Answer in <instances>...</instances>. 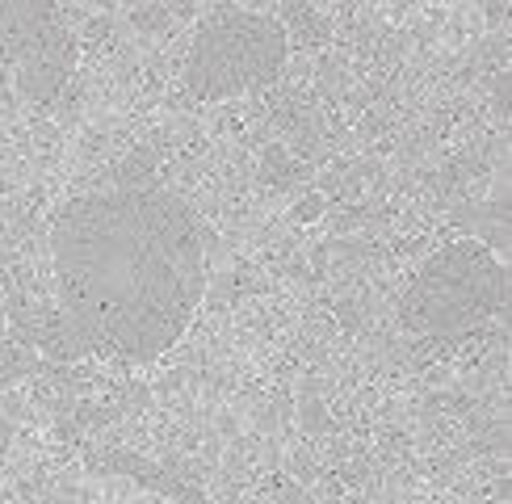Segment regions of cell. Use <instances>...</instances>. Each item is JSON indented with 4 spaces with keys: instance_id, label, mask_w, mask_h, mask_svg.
<instances>
[{
    "instance_id": "7",
    "label": "cell",
    "mask_w": 512,
    "mask_h": 504,
    "mask_svg": "<svg viewBox=\"0 0 512 504\" xmlns=\"http://www.w3.org/2000/svg\"><path fill=\"white\" fill-rule=\"evenodd\" d=\"M9 433H13V429H9V420H0V450H5V441H9Z\"/></svg>"
},
{
    "instance_id": "3",
    "label": "cell",
    "mask_w": 512,
    "mask_h": 504,
    "mask_svg": "<svg viewBox=\"0 0 512 504\" xmlns=\"http://www.w3.org/2000/svg\"><path fill=\"white\" fill-rule=\"evenodd\" d=\"M290 34L265 9H215L185 55V89L198 101H223L282 76Z\"/></svg>"
},
{
    "instance_id": "1",
    "label": "cell",
    "mask_w": 512,
    "mask_h": 504,
    "mask_svg": "<svg viewBox=\"0 0 512 504\" xmlns=\"http://www.w3.org/2000/svg\"><path fill=\"white\" fill-rule=\"evenodd\" d=\"M55 315L34 341L59 362L84 353L152 362L194 324L206 290V227L173 185L126 160L110 185L51 223Z\"/></svg>"
},
{
    "instance_id": "6",
    "label": "cell",
    "mask_w": 512,
    "mask_h": 504,
    "mask_svg": "<svg viewBox=\"0 0 512 504\" xmlns=\"http://www.w3.org/2000/svg\"><path fill=\"white\" fill-rule=\"evenodd\" d=\"M26 370H30V353H26V349H17L13 341L0 345V387L13 383V378L26 374Z\"/></svg>"
},
{
    "instance_id": "4",
    "label": "cell",
    "mask_w": 512,
    "mask_h": 504,
    "mask_svg": "<svg viewBox=\"0 0 512 504\" xmlns=\"http://www.w3.org/2000/svg\"><path fill=\"white\" fill-rule=\"evenodd\" d=\"M0 47L13 59L17 97L26 105L55 101L76 68V34L68 26V13L42 0L0 5Z\"/></svg>"
},
{
    "instance_id": "5",
    "label": "cell",
    "mask_w": 512,
    "mask_h": 504,
    "mask_svg": "<svg viewBox=\"0 0 512 504\" xmlns=\"http://www.w3.org/2000/svg\"><path fill=\"white\" fill-rule=\"evenodd\" d=\"M89 467L93 471H105V475H126V479H135V483H143V488H152L160 496H173L177 504H206L198 488H189V483H181L177 475H168L160 462L143 458L135 450H101V454H89Z\"/></svg>"
},
{
    "instance_id": "2",
    "label": "cell",
    "mask_w": 512,
    "mask_h": 504,
    "mask_svg": "<svg viewBox=\"0 0 512 504\" xmlns=\"http://www.w3.org/2000/svg\"><path fill=\"white\" fill-rule=\"evenodd\" d=\"M508 307V269L479 240H454L420 265L403 290L399 320L416 336H454Z\"/></svg>"
}]
</instances>
